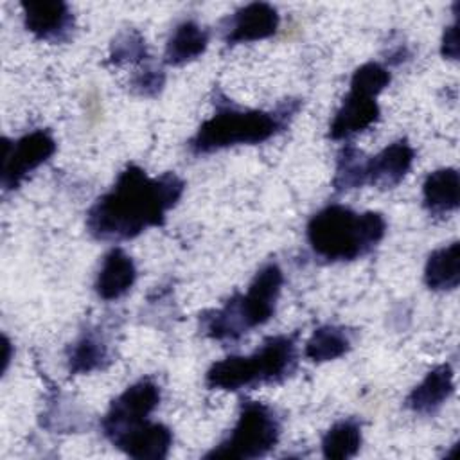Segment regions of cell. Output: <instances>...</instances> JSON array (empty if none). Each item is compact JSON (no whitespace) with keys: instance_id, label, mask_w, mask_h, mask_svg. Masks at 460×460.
<instances>
[{"instance_id":"obj_7","label":"cell","mask_w":460,"mask_h":460,"mask_svg":"<svg viewBox=\"0 0 460 460\" xmlns=\"http://www.w3.org/2000/svg\"><path fill=\"white\" fill-rule=\"evenodd\" d=\"M0 183L4 190L16 189L32 171L56 153V140L47 129H34L16 140H2Z\"/></svg>"},{"instance_id":"obj_19","label":"cell","mask_w":460,"mask_h":460,"mask_svg":"<svg viewBox=\"0 0 460 460\" xmlns=\"http://www.w3.org/2000/svg\"><path fill=\"white\" fill-rule=\"evenodd\" d=\"M350 349V336L345 327L322 325L313 331L304 347V356L313 363H325L341 358Z\"/></svg>"},{"instance_id":"obj_13","label":"cell","mask_w":460,"mask_h":460,"mask_svg":"<svg viewBox=\"0 0 460 460\" xmlns=\"http://www.w3.org/2000/svg\"><path fill=\"white\" fill-rule=\"evenodd\" d=\"M415 151L406 138H399L381 149L377 155L367 158V185L381 189L395 187L411 169Z\"/></svg>"},{"instance_id":"obj_23","label":"cell","mask_w":460,"mask_h":460,"mask_svg":"<svg viewBox=\"0 0 460 460\" xmlns=\"http://www.w3.org/2000/svg\"><path fill=\"white\" fill-rule=\"evenodd\" d=\"M147 58V49L142 34L135 29L119 32L110 45V59L115 65L140 63Z\"/></svg>"},{"instance_id":"obj_14","label":"cell","mask_w":460,"mask_h":460,"mask_svg":"<svg viewBox=\"0 0 460 460\" xmlns=\"http://www.w3.org/2000/svg\"><path fill=\"white\" fill-rule=\"evenodd\" d=\"M455 390V374L447 363L431 368L406 397V408L419 415H431L442 408Z\"/></svg>"},{"instance_id":"obj_26","label":"cell","mask_w":460,"mask_h":460,"mask_svg":"<svg viewBox=\"0 0 460 460\" xmlns=\"http://www.w3.org/2000/svg\"><path fill=\"white\" fill-rule=\"evenodd\" d=\"M458 25L453 22L451 25L446 27L442 34V43H440V52L447 59H458Z\"/></svg>"},{"instance_id":"obj_24","label":"cell","mask_w":460,"mask_h":460,"mask_svg":"<svg viewBox=\"0 0 460 460\" xmlns=\"http://www.w3.org/2000/svg\"><path fill=\"white\" fill-rule=\"evenodd\" d=\"M390 83V72L386 66L376 61H367L352 72L350 88L372 97H377Z\"/></svg>"},{"instance_id":"obj_8","label":"cell","mask_w":460,"mask_h":460,"mask_svg":"<svg viewBox=\"0 0 460 460\" xmlns=\"http://www.w3.org/2000/svg\"><path fill=\"white\" fill-rule=\"evenodd\" d=\"M160 402V386L146 377L131 386H128L120 395H117L108 411L101 420L104 437L111 442L115 437L129 428H135L147 420L153 410Z\"/></svg>"},{"instance_id":"obj_3","label":"cell","mask_w":460,"mask_h":460,"mask_svg":"<svg viewBox=\"0 0 460 460\" xmlns=\"http://www.w3.org/2000/svg\"><path fill=\"white\" fill-rule=\"evenodd\" d=\"M386 232L383 214L354 212L343 205H327L307 223L311 250L331 262L354 261L374 250Z\"/></svg>"},{"instance_id":"obj_15","label":"cell","mask_w":460,"mask_h":460,"mask_svg":"<svg viewBox=\"0 0 460 460\" xmlns=\"http://www.w3.org/2000/svg\"><path fill=\"white\" fill-rule=\"evenodd\" d=\"M137 280L133 259L122 248H111L101 264L95 279V291L102 300H117L124 296Z\"/></svg>"},{"instance_id":"obj_9","label":"cell","mask_w":460,"mask_h":460,"mask_svg":"<svg viewBox=\"0 0 460 460\" xmlns=\"http://www.w3.org/2000/svg\"><path fill=\"white\" fill-rule=\"evenodd\" d=\"M22 11L25 29L41 41L59 43L72 34L74 16L70 7L61 0L23 2Z\"/></svg>"},{"instance_id":"obj_18","label":"cell","mask_w":460,"mask_h":460,"mask_svg":"<svg viewBox=\"0 0 460 460\" xmlns=\"http://www.w3.org/2000/svg\"><path fill=\"white\" fill-rule=\"evenodd\" d=\"M424 282L431 291H453L460 282V244L453 241L447 246L429 253L424 266Z\"/></svg>"},{"instance_id":"obj_21","label":"cell","mask_w":460,"mask_h":460,"mask_svg":"<svg viewBox=\"0 0 460 460\" xmlns=\"http://www.w3.org/2000/svg\"><path fill=\"white\" fill-rule=\"evenodd\" d=\"M108 361V347L95 332L81 334L68 350V372L70 374H90L101 370Z\"/></svg>"},{"instance_id":"obj_5","label":"cell","mask_w":460,"mask_h":460,"mask_svg":"<svg viewBox=\"0 0 460 460\" xmlns=\"http://www.w3.org/2000/svg\"><path fill=\"white\" fill-rule=\"evenodd\" d=\"M296 367V338L279 334L268 338L253 354L228 356L210 365L205 385L210 390L235 392L257 385L280 383Z\"/></svg>"},{"instance_id":"obj_12","label":"cell","mask_w":460,"mask_h":460,"mask_svg":"<svg viewBox=\"0 0 460 460\" xmlns=\"http://www.w3.org/2000/svg\"><path fill=\"white\" fill-rule=\"evenodd\" d=\"M379 115L381 110L376 97L349 90L329 126V137L332 140H347L374 126Z\"/></svg>"},{"instance_id":"obj_4","label":"cell","mask_w":460,"mask_h":460,"mask_svg":"<svg viewBox=\"0 0 460 460\" xmlns=\"http://www.w3.org/2000/svg\"><path fill=\"white\" fill-rule=\"evenodd\" d=\"M284 284L279 264L262 266L246 293L232 296L223 307L201 314V331L217 341L237 340L253 327L264 325L275 313L277 300Z\"/></svg>"},{"instance_id":"obj_17","label":"cell","mask_w":460,"mask_h":460,"mask_svg":"<svg viewBox=\"0 0 460 460\" xmlns=\"http://www.w3.org/2000/svg\"><path fill=\"white\" fill-rule=\"evenodd\" d=\"M207 45L208 32L194 20H185L178 23L171 32L164 52V61L172 66L185 65L199 58L205 52Z\"/></svg>"},{"instance_id":"obj_16","label":"cell","mask_w":460,"mask_h":460,"mask_svg":"<svg viewBox=\"0 0 460 460\" xmlns=\"http://www.w3.org/2000/svg\"><path fill=\"white\" fill-rule=\"evenodd\" d=\"M460 178L455 167H442L429 172L422 183V205L433 216L455 212L460 205Z\"/></svg>"},{"instance_id":"obj_10","label":"cell","mask_w":460,"mask_h":460,"mask_svg":"<svg viewBox=\"0 0 460 460\" xmlns=\"http://www.w3.org/2000/svg\"><path fill=\"white\" fill-rule=\"evenodd\" d=\"M280 16L277 9L264 2H253L237 9L225 25V43L239 45L259 41L273 36L279 29Z\"/></svg>"},{"instance_id":"obj_6","label":"cell","mask_w":460,"mask_h":460,"mask_svg":"<svg viewBox=\"0 0 460 460\" xmlns=\"http://www.w3.org/2000/svg\"><path fill=\"white\" fill-rule=\"evenodd\" d=\"M280 438L275 410L259 401H243L230 435L210 449L205 458L252 460L268 455Z\"/></svg>"},{"instance_id":"obj_1","label":"cell","mask_w":460,"mask_h":460,"mask_svg":"<svg viewBox=\"0 0 460 460\" xmlns=\"http://www.w3.org/2000/svg\"><path fill=\"white\" fill-rule=\"evenodd\" d=\"M185 181L176 172L149 176L138 165L120 171L115 183L95 199L86 214V230L99 241H126L151 226L180 201Z\"/></svg>"},{"instance_id":"obj_25","label":"cell","mask_w":460,"mask_h":460,"mask_svg":"<svg viewBox=\"0 0 460 460\" xmlns=\"http://www.w3.org/2000/svg\"><path fill=\"white\" fill-rule=\"evenodd\" d=\"M131 88L142 97H155L165 84V74L156 66H144L131 77Z\"/></svg>"},{"instance_id":"obj_22","label":"cell","mask_w":460,"mask_h":460,"mask_svg":"<svg viewBox=\"0 0 460 460\" xmlns=\"http://www.w3.org/2000/svg\"><path fill=\"white\" fill-rule=\"evenodd\" d=\"M365 167H367V156L359 149H356L350 144L341 147L336 158V171L332 178L334 190L345 192V190H352L367 185Z\"/></svg>"},{"instance_id":"obj_2","label":"cell","mask_w":460,"mask_h":460,"mask_svg":"<svg viewBox=\"0 0 460 460\" xmlns=\"http://www.w3.org/2000/svg\"><path fill=\"white\" fill-rule=\"evenodd\" d=\"M300 102L288 99L275 110H243L230 102L219 104L217 110L201 122L189 147L194 155H207L234 146H253L270 140L280 133L298 111Z\"/></svg>"},{"instance_id":"obj_20","label":"cell","mask_w":460,"mask_h":460,"mask_svg":"<svg viewBox=\"0 0 460 460\" xmlns=\"http://www.w3.org/2000/svg\"><path fill=\"white\" fill-rule=\"evenodd\" d=\"M361 447V424L354 419L334 422L322 438V455L332 460L352 458Z\"/></svg>"},{"instance_id":"obj_11","label":"cell","mask_w":460,"mask_h":460,"mask_svg":"<svg viewBox=\"0 0 460 460\" xmlns=\"http://www.w3.org/2000/svg\"><path fill=\"white\" fill-rule=\"evenodd\" d=\"M111 444L137 460H162L167 458L172 446V431L165 424L147 419L115 437Z\"/></svg>"}]
</instances>
